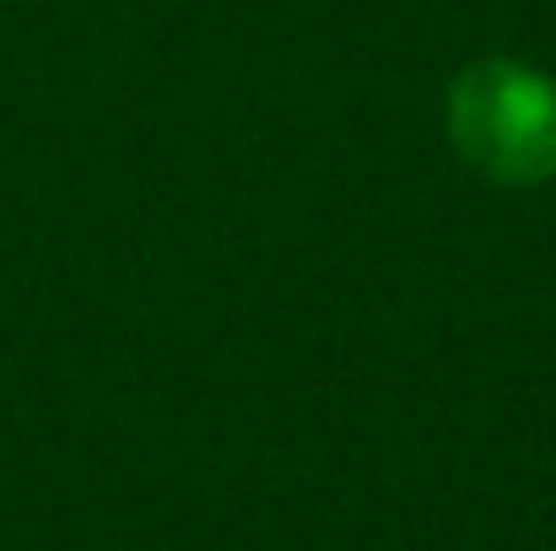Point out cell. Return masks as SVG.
<instances>
[{
	"label": "cell",
	"instance_id": "cell-1",
	"mask_svg": "<svg viewBox=\"0 0 556 551\" xmlns=\"http://www.w3.org/2000/svg\"><path fill=\"white\" fill-rule=\"evenodd\" d=\"M448 136L481 179H556V82L519 60L465 65L448 87Z\"/></svg>",
	"mask_w": 556,
	"mask_h": 551
}]
</instances>
